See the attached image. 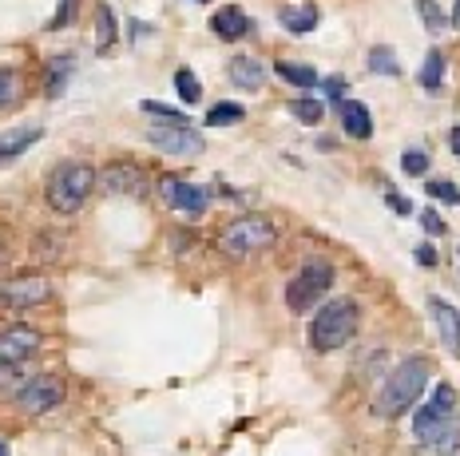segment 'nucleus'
I'll use <instances>...</instances> for the list:
<instances>
[{"label":"nucleus","mask_w":460,"mask_h":456,"mask_svg":"<svg viewBox=\"0 0 460 456\" xmlns=\"http://www.w3.org/2000/svg\"><path fill=\"white\" fill-rule=\"evenodd\" d=\"M417 262H420V266H437V250H433V246H420V250H417Z\"/></svg>","instance_id":"e433bc0d"},{"label":"nucleus","mask_w":460,"mask_h":456,"mask_svg":"<svg viewBox=\"0 0 460 456\" xmlns=\"http://www.w3.org/2000/svg\"><path fill=\"white\" fill-rule=\"evenodd\" d=\"M448 24H453V28H460V0L453 4V16H448Z\"/></svg>","instance_id":"4c0bfd02"},{"label":"nucleus","mask_w":460,"mask_h":456,"mask_svg":"<svg viewBox=\"0 0 460 456\" xmlns=\"http://www.w3.org/2000/svg\"><path fill=\"white\" fill-rule=\"evenodd\" d=\"M175 88H179V100H183V103H199V100H203V83H199V75L190 68L175 72Z\"/></svg>","instance_id":"a878e982"},{"label":"nucleus","mask_w":460,"mask_h":456,"mask_svg":"<svg viewBox=\"0 0 460 456\" xmlns=\"http://www.w3.org/2000/svg\"><path fill=\"white\" fill-rule=\"evenodd\" d=\"M52 298V282L44 274H16L0 286V306L8 313H24V310H36Z\"/></svg>","instance_id":"423d86ee"},{"label":"nucleus","mask_w":460,"mask_h":456,"mask_svg":"<svg viewBox=\"0 0 460 456\" xmlns=\"http://www.w3.org/2000/svg\"><path fill=\"white\" fill-rule=\"evenodd\" d=\"M420 226H425L429 234H445V223L437 218V211H425V215H420Z\"/></svg>","instance_id":"f704fd0d"},{"label":"nucleus","mask_w":460,"mask_h":456,"mask_svg":"<svg viewBox=\"0 0 460 456\" xmlns=\"http://www.w3.org/2000/svg\"><path fill=\"white\" fill-rule=\"evenodd\" d=\"M199 4H207V0H199Z\"/></svg>","instance_id":"79ce46f5"},{"label":"nucleus","mask_w":460,"mask_h":456,"mask_svg":"<svg viewBox=\"0 0 460 456\" xmlns=\"http://www.w3.org/2000/svg\"><path fill=\"white\" fill-rule=\"evenodd\" d=\"M44 139V127H8L4 136H0V163H13V159H21L28 147H36Z\"/></svg>","instance_id":"f3484780"},{"label":"nucleus","mask_w":460,"mask_h":456,"mask_svg":"<svg viewBox=\"0 0 460 456\" xmlns=\"http://www.w3.org/2000/svg\"><path fill=\"white\" fill-rule=\"evenodd\" d=\"M159 195H163V203H167V206H175V211H183L190 218H199V215L207 211V191L199 183H187V179H179V175L159 179Z\"/></svg>","instance_id":"9b49d317"},{"label":"nucleus","mask_w":460,"mask_h":456,"mask_svg":"<svg viewBox=\"0 0 460 456\" xmlns=\"http://www.w3.org/2000/svg\"><path fill=\"white\" fill-rule=\"evenodd\" d=\"M453 417H456V389L453 385H437L433 397H429V401L417 408V417H413L417 441L420 436H429L433 429H440L445 421H453Z\"/></svg>","instance_id":"6e6552de"},{"label":"nucleus","mask_w":460,"mask_h":456,"mask_svg":"<svg viewBox=\"0 0 460 456\" xmlns=\"http://www.w3.org/2000/svg\"><path fill=\"white\" fill-rule=\"evenodd\" d=\"M64 401V381L60 377H32L16 389V405L24 413H52L56 405Z\"/></svg>","instance_id":"1a4fd4ad"},{"label":"nucleus","mask_w":460,"mask_h":456,"mask_svg":"<svg viewBox=\"0 0 460 456\" xmlns=\"http://www.w3.org/2000/svg\"><path fill=\"white\" fill-rule=\"evenodd\" d=\"M358 302L353 298H333L325 302V306L318 310V318H314L310 326V341L318 354H333V349H341L345 341H353V334H358Z\"/></svg>","instance_id":"7ed1b4c3"},{"label":"nucleus","mask_w":460,"mask_h":456,"mask_svg":"<svg viewBox=\"0 0 460 456\" xmlns=\"http://www.w3.org/2000/svg\"><path fill=\"white\" fill-rule=\"evenodd\" d=\"M385 203H389V206H393V211H397V215H409V211H413L405 195H385Z\"/></svg>","instance_id":"c9c22d12"},{"label":"nucleus","mask_w":460,"mask_h":456,"mask_svg":"<svg viewBox=\"0 0 460 456\" xmlns=\"http://www.w3.org/2000/svg\"><path fill=\"white\" fill-rule=\"evenodd\" d=\"M210 28H215L218 40H243V36H251V16L238 4H226L210 16Z\"/></svg>","instance_id":"dca6fc26"},{"label":"nucleus","mask_w":460,"mask_h":456,"mask_svg":"<svg viewBox=\"0 0 460 456\" xmlns=\"http://www.w3.org/2000/svg\"><path fill=\"white\" fill-rule=\"evenodd\" d=\"M453 151L460 155V127H453Z\"/></svg>","instance_id":"58836bf2"},{"label":"nucleus","mask_w":460,"mask_h":456,"mask_svg":"<svg viewBox=\"0 0 460 456\" xmlns=\"http://www.w3.org/2000/svg\"><path fill=\"white\" fill-rule=\"evenodd\" d=\"M369 72H377V75H401L397 52H393V48H373L369 52Z\"/></svg>","instance_id":"c85d7f7f"},{"label":"nucleus","mask_w":460,"mask_h":456,"mask_svg":"<svg viewBox=\"0 0 460 456\" xmlns=\"http://www.w3.org/2000/svg\"><path fill=\"white\" fill-rule=\"evenodd\" d=\"M72 72H75V60H72V56H56L52 68H48V100L64 96V88H68Z\"/></svg>","instance_id":"4be33fe9"},{"label":"nucleus","mask_w":460,"mask_h":456,"mask_svg":"<svg viewBox=\"0 0 460 456\" xmlns=\"http://www.w3.org/2000/svg\"><path fill=\"white\" fill-rule=\"evenodd\" d=\"M322 88H325V96H330L333 103H341V100H345V80H341V75H330V80H325Z\"/></svg>","instance_id":"72a5a7b5"},{"label":"nucleus","mask_w":460,"mask_h":456,"mask_svg":"<svg viewBox=\"0 0 460 456\" xmlns=\"http://www.w3.org/2000/svg\"><path fill=\"white\" fill-rule=\"evenodd\" d=\"M143 111H147V116H159V119H163V127H190L183 111L167 108V103H159V100H143Z\"/></svg>","instance_id":"bb28decb"},{"label":"nucleus","mask_w":460,"mask_h":456,"mask_svg":"<svg viewBox=\"0 0 460 456\" xmlns=\"http://www.w3.org/2000/svg\"><path fill=\"white\" fill-rule=\"evenodd\" d=\"M115 36H119V28H115L111 4H100V8H95V52L108 56L115 48Z\"/></svg>","instance_id":"412c9836"},{"label":"nucleus","mask_w":460,"mask_h":456,"mask_svg":"<svg viewBox=\"0 0 460 456\" xmlns=\"http://www.w3.org/2000/svg\"><path fill=\"white\" fill-rule=\"evenodd\" d=\"M417 13H420V21H425L429 32H445L448 28V16H445V8H440L437 0H417Z\"/></svg>","instance_id":"cd10ccee"},{"label":"nucleus","mask_w":460,"mask_h":456,"mask_svg":"<svg viewBox=\"0 0 460 456\" xmlns=\"http://www.w3.org/2000/svg\"><path fill=\"white\" fill-rule=\"evenodd\" d=\"M330 286H333V266H325V262L302 266L290 278V286H286V306L294 313H305L314 302H322L325 294H330Z\"/></svg>","instance_id":"39448f33"},{"label":"nucleus","mask_w":460,"mask_h":456,"mask_svg":"<svg viewBox=\"0 0 460 456\" xmlns=\"http://www.w3.org/2000/svg\"><path fill=\"white\" fill-rule=\"evenodd\" d=\"M401 171H405V175H425V171H429V155H425V151H405V155H401Z\"/></svg>","instance_id":"2f4dec72"},{"label":"nucleus","mask_w":460,"mask_h":456,"mask_svg":"<svg viewBox=\"0 0 460 456\" xmlns=\"http://www.w3.org/2000/svg\"><path fill=\"white\" fill-rule=\"evenodd\" d=\"M274 72L282 75V80H290L294 88H314L318 83V75H314V68H305V64H290V60H278Z\"/></svg>","instance_id":"393cba45"},{"label":"nucleus","mask_w":460,"mask_h":456,"mask_svg":"<svg viewBox=\"0 0 460 456\" xmlns=\"http://www.w3.org/2000/svg\"><path fill=\"white\" fill-rule=\"evenodd\" d=\"M278 24L298 36L314 32V28H318V4H282L278 8Z\"/></svg>","instance_id":"6ab92c4d"},{"label":"nucleus","mask_w":460,"mask_h":456,"mask_svg":"<svg viewBox=\"0 0 460 456\" xmlns=\"http://www.w3.org/2000/svg\"><path fill=\"white\" fill-rule=\"evenodd\" d=\"M456 449H460V417L445 421L440 429H433L429 436H420V444H417L413 456H456Z\"/></svg>","instance_id":"ddd939ff"},{"label":"nucleus","mask_w":460,"mask_h":456,"mask_svg":"<svg viewBox=\"0 0 460 456\" xmlns=\"http://www.w3.org/2000/svg\"><path fill=\"white\" fill-rule=\"evenodd\" d=\"M429 310H433V321L440 329L445 349L448 354H460V310H453L445 298H429Z\"/></svg>","instance_id":"4468645a"},{"label":"nucleus","mask_w":460,"mask_h":456,"mask_svg":"<svg viewBox=\"0 0 460 456\" xmlns=\"http://www.w3.org/2000/svg\"><path fill=\"white\" fill-rule=\"evenodd\" d=\"M290 116L314 127V123H322V103L318 100H305V96L302 100H290Z\"/></svg>","instance_id":"c756f323"},{"label":"nucleus","mask_w":460,"mask_h":456,"mask_svg":"<svg viewBox=\"0 0 460 456\" xmlns=\"http://www.w3.org/2000/svg\"><path fill=\"white\" fill-rule=\"evenodd\" d=\"M246 119V108L243 103H215L207 111V127H234V123Z\"/></svg>","instance_id":"b1692460"},{"label":"nucleus","mask_w":460,"mask_h":456,"mask_svg":"<svg viewBox=\"0 0 460 456\" xmlns=\"http://www.w3.org/2000/svg\"><path fill=\"white\" fill-rule=\"evenodd\" d=\"M0 456H8V441H0Z\"/></svg>","instance_id":"ea45409f"},{"label":"nucleus","mask_w":460,"mask_h":456,"mask_svg":"<svg viewBox=\"0 0 460 456\" xmlns=\"http://www.w3.org/2000/svg\"><path fill=\"white\" fill-rule=\"evenodd\" d=\"M420 88L429 92V96H440V92H445V52H429L425 56V64H420Z\"/></svg>","instance_id":"aec40b11"},{"label":"nucleus","mask_w":460,"mask_h":456,"mask_svg":"<svg viewBox=\"0 0 460 456\" xmlns=\"http://www.w3.org/2000/svg\"><path fill=\"white\" fill-rule=\"evenodd\" d=\"M0 266H4V246H0Z\"/></svg>","instance_id":"a19ab883"},{"label":"nucleus","mask_w":460,"mask_h":456,"mask_svg":"<svg viewBox=\"0 0 460 456\" xmlns=\"http://www.w3.org/2000/svg\"><path fill=\"white\" fill-rule=\"evenodd\" d=\"M36 349H40V334H36L32 326L0 329V369H21Z\"/></svg>","instance_id":"9d476101"},{"label":"nucleus","mask_w":460,"mask_h":456,"mask_svg":"<svg viewBox=\"0 0 460 456\" xmlns=\"http://www.w3.org/2000/svg\"><path fill=\"white\" fill-rule=\"evenodd\" d=\"M274 242H278V231H274L270 218H262V215L234 218V223L218 234V250H223L226 259H251V254L270 250Z\"/></svg>","instance_id":"20e7f679"},{"label":"nucleus","mask_w":460,"mask_h":456,"mask_svg":"<svg viewBox=\"0 0 460 456\" xmlns=\"http://www.w3.org/2000/svg\"><path fill=\"white\" fill-rule=\"evenodd\" d=\"M75 8H80V0H60V8H56V16L48 28H68L75 21Z\"/></svg>","instance_id":"473e14b6"},{"label":"nucleus","mask_w":460,"mask_h":456,"mask_svg":"<svg viewBox=\"0 0 460 456\" xmlns=\"http://www.w3.org/2000/svg\"><path fill=\"white\" fill-rule=\"evenodd\" d=\"M425 191L433 195V198H440V203H453V206H460V187H453V179H429Z\"/></svg>","instance_id":"7c9ffc66"},{"label":"nucleus","mask_w":460,"mask_h":456,"mask_svg":"<svg viewBox=\"0 0 460 456\" xmlns=\"http://www.w3.org/2000/svg\"><path fill=\"white\" fill-rule=\"evenodd\" d=\"M147 144L167 151V155H199L207 144L195 127H151L147 131Z\"/></svg>","instance_id":"f8f14e48"},{"label":"nucleus","mask_w":460,"mask_h":456,"mask_svg":"<svg viewBox=\"0 0 460 456\" xmlns=\"http://www.w3.org/2000/svg\"><path fill=\"white\" fill-rule=\"evenodd\" d=\"M21 96H24V75L16 68H0V111L13 108Z\"/></svg>","instance_id":"5701e85b"},{"label":"nucleus","mask_w":460,"mask_h":456,"mask_svg":"<svg viewBox=\"0 0 460 456\" xmlns=\"http://www.w3.org/2000/svg\"><path fill=\"white\" fill-rule=\"evenodd\" d=\"M429 373H433V365H429V357H405L397 369L385 377V385H381L377 401H373V413L393 421V417L409 413V408L417 405V397L425 393L429 385Z\"/></svg>","instance_id":"f257e3e1"},{"label":"nucleus","mask_w":460,"mask_h":456,"mask_svg":"<svg viewBox=\"0 0 460 456\" xmlns=\"http://www.w3.org/2000/svg\"><path fill=\"white\" fill-rule=\"evenodd\" d=\"M95 191V167L80 163V159H68V163L52 167L48 175V206L56 215H75Z\"/></svg>","instance_id":"f03ea898"},{"label":"nucleus","mask_w":460,"mask_h":456,"mask_svg":"<svg viewBox=\"0 0 460 456\" xmlns=\"http://www.w3.org/2000/svg\"><path fill=\"white\" fill-rule=\"evenodd\" d=\"M95 187L103 195H119V198H143L147 195V175L139 163H108L103 171H95Z\"/></svg>","instance_id":"0eeeda50"},{"label":"nucleus","mask_w":460,"mask_h":456,"mask_svg":"<svg viewBox=\"0 0 460 456\" xmlns=\"http://www.w3.org/2000/svg\"><path fill=\"white\" fill-rule=\"evenodd\" d=\"M226 75L234 80V88H243V92H262V83H266V64L258 60V56H234L230 60V68Z\"/></svg>","instance_id":"2eb2a0df"},{"label":"nucleus","mask_w":460,"mask_h":456,"mask_svg":"<svg viewBox=\"0 0 460 456\" xmlns=\"http://www.w3.org/2000/svg\"><path fill=\"white\" fill-rule=\"evenodd\" d=\"M338 116H341L345 136H353V139H369V136H373V116H369L366 103L341 100V103H338Z\"/></svg>","instance_id":"a211bd4d"}]
</instances>
